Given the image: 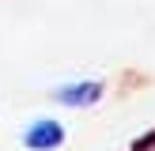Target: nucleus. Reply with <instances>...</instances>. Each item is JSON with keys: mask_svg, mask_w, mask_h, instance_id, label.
Wrapping results in <instances>:
<instances>
[{"mask_svg": "<svg viewBox=\"0 0 155 151\" xmlns=\"http://www.w3.org/2000/svg\"><path fill=\"white\" fill-rule=\"evenodd\" d=\"M106 95V83L102 79H72V83H61V87L49 91V102L64 106V110H87V106L102 102Z\"/></svg>", "mask_w": 155, "mask_h": 151, "instance_id": "nucleus-1", "label": "nucleus"}, {"mask_svg": "<svg viewBox=\"0 0 155 151\" xmlns=\"http://www.w3.org/2000/svg\"><path fill=\"white\" fill-rule=\"evenodd\" d=\"M19 140H23L27 151H57V147H64L68 128L61 125L57 117H34V121H27V128L19 132Z\"/></svg>", "mask_w": 155, "mask_h": 151, "instance_id": "nucleus-2", "label": "nucleus"}]
</instances>
